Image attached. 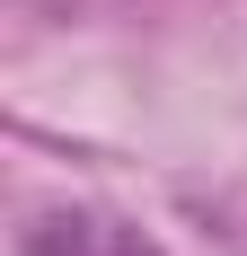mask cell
Segmentation results:
<instances>
[{"label": "cell", "mask_w": 247, "mask_h": 256, "mask_svg": "<svg viewBox=\"0 0 247 256\" xmlns=\"http://www.w3.org/2000/svg\"><path fill=\"white\" fill-rule=\"evenodd\" d=\"M18 256H159L132 221L115 212H88V204H44L18 221Z\"/></svg>", "instance_id": "1"}]
</instances>
